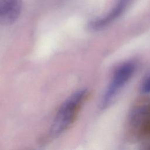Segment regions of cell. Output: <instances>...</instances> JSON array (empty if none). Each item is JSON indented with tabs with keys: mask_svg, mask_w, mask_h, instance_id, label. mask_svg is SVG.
<instances>
[{
	"mask_svg": "<svg viewBox=\"0 0 150 150\" xmlns=\"http://www.w3.org/2000/svg\"><path fill=\"white\" fill-rule=\"evenodd\" d=\"M89 95L86 89L79 90L70 96L60 107L49 132L50 138H55L69 129L76 120L83 104Z\"/></svg>",
	"mask_w": 150,
	"mask_h": 150,
	"instance_id": "cell-1",
	"label": "cell"
},
{
	"mask_svg": "<svg viewBox=\"0 0 150 150\" xmlns=\"http://www.w3.org/2000/svg\"><path fill=\"white\" fill-rule=\"evenodd\" d=\"M135 64L131 62L122 63L115 70L101 102V108H105L113 101L117 95L131 78Z\"/></svg>",
	"mask_w": 150,
	"mask_h": 150,
	"instance_id": "cell-2",
	"label": "cell"
},
{
	"mask_svg": "<svg viewBox=\"0 0 150 150\" xmlns=\"http://www.w3.org/2000/svg\"><path fill=\"white\" fill-rule=\"evenodd\" d=\"M22 6V0H0V24L8 26L19 18Z\"/></svg>",
	"mask_w": 150,
	"mask_h": 150,
	"instance_id": "cell-3",
	"label": "cell"
},
{
	"mask_svg": "<svg viewBox=\"0 0 150 150\" xmlns=\"http://www.w3.org/2000/svg\"><path fill=\"white\" fill-rule=\"evenodd\" d=\"M130 0H119L114 8L104 17L91 21L88 24L90 30H100L118 18L125 9Z\"/></svg>",
	"mask_w": 150,
	"mask_h": 150,
	"instance_id": "cell-4",
	"label": "cell"
},
{
	"mask_svg": "<svg viewBox=\"0 0 150 150\" xmlns=\"http://www.w3.org/2000/svg\"><path fill=\"white\" fill-rule=\"evenodd\" d=\"M139 121L141 129L146 134H150V105L139 110L136 117V122Z\"/></svg>",
	"mask_w": 150,
	"mask_h": 150,
	"instance_id": "cell-5",
	"label": "cell"
},
{
	"mask_svg": "<svg viewBox=\"0 0 150 150\" xmlns=\"http://www.w3.org/2000/svg\"><path fill=\"white\" fill-rule=\"evenodd\" d=\"M141 90L144 93H150V76H148L143 81L141 87Z\"/></svg>",
	"mask_w": 150,
	"mask_h": 150,
	"instance_id": "cell-6",
	"label": "cell"
}]
</instances>
